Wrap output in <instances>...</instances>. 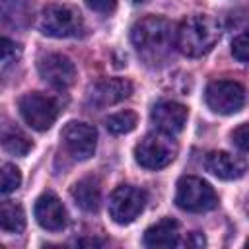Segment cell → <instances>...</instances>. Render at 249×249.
<instances>
[{"label":"cell","mask_w":249,"mask_h":249,"mask_svg":"<svg viewBox=\"0 0 249 249\" xmlns=\"http://www.w3.org/2000/svg\"><path fill=\"white\" fill-rule=\"evenodd\" d=\"M130 41L136 47L140 58L150 64H161L175 45V31L171 21L160 16H146L138 19L130 29Z\"/></svg>","instance_id":"6da1fadb"},{"label":"cell","mask_w":249,"mask_h":249,"mask_svg":"<svg viewBox=\"0 0 249 249\" xmlns=\"http://www.w3.org/2000/svg\"><path fill=\"white\" fill-rule=\"evenodd\" d=\"M220 39V23L212 16L195 14L183 19L175 31V47L185 56L196 58L214 49Z\"/></svg>","instance_id":"7a4b0ae2"},{"label":"cell","mask_w":249,"mask_h":249,"mask_svg":"<svg viewBox=\"0 0 249 249\" xmlns=\"http://www.w3.org/2000/svg\"><path fill=\"white\" fill-rule=\"evenodd\" d=\"M39 31L47 37H76L84 29V18L72 4H47L39 16Z\"/></svg>","instance_id":"3957f363"},{"label":"cell","mask_w":249,"mask_h":249,"mask_svg":"<svg viewBox=\"0 0 249 249\" xmlns=\"http://www.w3.org/2000/svg\"><path fill=\"white\" fill-rule=\"evenodd\" d=\"M177 142L171 134L165 132H150L146 134L134 148V160L144 169H163L177 156Z\"/></svg>","instance_id":"277c9868"},{"label":"cell","mask_w":249,"mask_h":249,"mask_svg":"<svg viewBox=\"0 0 249 249\" xmlns=\"http://www.w3.org/2000/svg\"><path fill=\"white\" fill-rule=\"evenodd\" d=\"M18 107H19L23 121L33 130H39V132L49 130L60 113L58 99L53 95L41 93V91H29V93L21 95L18 99Z\"/></svg>","instance_id":"5b68a950"},{"label":"cell","mask_w":249,"mask_h":249,"mask_svg":"<svg viewBox=\"0 0 249 249\" xmlns=\"http://www.w3.org/2000/svg\"><path fill=\"white\" fill-rule=\"evenodd\" d=\"M175 204L187 212H208L216 208L218 195L210 183L195 175H183L177 181Z\"/></svg>","instance_id":"8992f818"},{"label":"cell","mask_w":249,"mask_h":249,"mask_svg":"<svg viewBox=\"0 0 249 249\" xmlns=\"http://www.w3.org/2000/svg\"><path fill=\"white\" fill-rule=\"evenodd\" d=\"M206 105L218 115H233L245 105V88L233 80H214L204 91Z\"/></svg>","instance_id":"52a82bcc"},{"label":"cell","mask_w":249,"mask_h":249,"mask_svg":"<svg viewBox=\"0 0 249 249\" xmlns=\"http://www.w3.org/2000/svg\"><path fill=\"white\" fill-rule=\"evenodd\" d=\"M146 202L148 196L142 189L132 185H121L109 196V214L117 224H130L140 216Z\"/></svg>","instance_id":"ba28073f"},{"label":"cell","mask_w":249,"mask_h":249,"mask_svg":"<svg viewBox=\"0 0 249 249\" xmlns=\"http://www.w3.org/2000/svg\"><path fill=\"white\" fill-rule=\"evenodd\" d=\"M60 138H62L66 152L78 161L89 160L97 146V130L91 124L82 123V121H70L62 128Z\"/></svg>","instance_id":"9c48e42d"},{"label":"cell","mask_w":249,"mask_h":249,"mask_svg":"<svg viewBox=\"0 0 249 249\" xmlns=\"http://www.w3.org/2000/svg\"><path fill=\"white\" fill-rule=\"evenodd\" d=\"M39 76L56 89H66L76 82L74 62L60 53H47L37 60Z\"/></svg>","instance_id":"30bf717a"},{"label":"cell","mask_w":249,"mask_h":249,"mask_svg":"<svg viewBox=\"0 0 249 249\" xmlns=\"http://www.w3.org/2000/svg\"><path fill=\"white\" fill-rule=\"evenodd\" d=\"M33 214H35V220L39 222V226L49 230V231H60L68 224V212H66L64 204L51 191L43 193L35 200Z\"/></svg>","instance_id":"8fae6325"},{"label":"cell","mask_w":249,"mask_h":249,"mask_svg":"<svg viewBox=\"0 0 249 249\" xmlns=\"http://www.w3.org/2000/svg\"><path fill=\"white\" fill-rule=\"evenodd\" d=\"M150 117H152V123L156 124V128L160 132H165V134L173 136V134H177V132H181L185 128L189 111H187V107L183 103L161 99L152 107Z\"/></svg>","instance_id":"7c38bea8"},{"label":"cell","mask_w":249,"mask_h":249,"mask_svg":"<svg viewBox=\"0 0 249 249\" xmlns=\"http://www.w3.org/2000/svg\"><path fill=\"white\" fill-rule=\"evenodd\" d=\"M132 93V84L124 78H105L97 84H93L88 91V103L103 109L109 105H115L123 99H126Z\"/></svg>","instance_id":"4fadbf2b"},{"label":"cell","mask_w":249,"mask_h":249,"mask_svg":"<svg viewBox=\"0 0 249 249\" xmlns=\"http://www.w3.org/2000/svg\"><path fill=\"white\" fill-rule=\"evenodd\" d=\"M33 21L31 0H0V25L6 29H25Z\"/></svg>","instance_id":"5bb4252c"},{"label":"cell","mask_w":249,"mask_h":249,"mask_svg":"<svg viewBox=\"0 0 249 249\" xmlns=\"http://www.w3.org/2000/svg\"><path fill=\"white\" fill-rule=\"evenodd\" d=\"M206 169L218 179L231 181L245 173V161L228 152H210L206 156Z\"/></svg>","instance_id":"9a60e30c"},{"label":"cell","mask_w":249,"mask_h":249,"mask_svg":"<svg viewBox=\"0 0 249 249\" xmlns=\"http://www.w3.org/2000/svg\"><path fill=\"white\" fill-rule=\"evenodd\" d=\"M179 222L173 218H163L144 231L146 247H175L179 245Z\"/></svg>","instance_id":"2e32d148"},{"label":"cell","mask_w":249,"mask_h":249,"mask_svg":"<svg viewBox=\"0 0 249 249\" xmlns=\"http://www.w3.org/2000/svg\"><path fill=\"white\" fill-rule=\"evenodd\" d=\"M72 198L84 212H97L101 204V187L95 177H84L72 187Z\"/></svg>","instance_id":"e0dca14e"},{"label":"cell","mask_w":249,"mask_h":249,"mask_svg":"<svg viewBox=\"0 0 249 249\" xmlns=\"http://www.w3.org/2000/svg\"><path fill=\"white\" fill-rule=\"evenodd\" d=\"M0 146L14 156H25L33 148V142L16 124L6 123L0 124Z\"/></svg>","instance_id":"ac0fdd59"},{"label":"cell","mask_w":249,"mask_h":249,"mask_svg":"<svg viewBox=\"0 0 249 249\" xmlns=\"http://www.w3.org/2000/svg\"><path fill=\"white\" fill-rule=\"evenodd\" d=\"M25 228V212L16 200H0V230L19 233Z\"/></svg>","instance_id":"d6986e66"},{"label":"cell","mask_w":249,"mask_h":249,"mask_svg":"<svg viewBox=\"0 0 249 249\" xmlns=\"http://www.w3.org/2000/svg\"><path fill=\"white\" fill-rule=\"evenodd\" d=\"M136 123H138L136 113H132V111H119V113H113L105 121V126H107V130L111 134H128L130 130L136 128Z\"/></svg>","instance_id":"ffe728a7"},{"label":"cell","mask_w":249,"mask_h":249,"mask_svg":"<svg viewBox=\"0 0 249 249\" xmlns=\"http://www.w3.org/2000/svg\"><path fill=\"white\" fill-rule=\"evenodd\" d=\"M21 185V171L8 161H0V193H12Z\"/></svg>","instance_id":"44dd1931"},{"label":"cell","mask_w":249,"mask_h":249,"mask_svg":"<svg viewBox=\"0 0 249 249\" xmlns=\"http://www.w3.org/2000/svg\"><path fill=\"white\" fill-rule=\"evenodd\" d=\"M231 54L239 60V62H247V54H249V43H247V33H239L233 41H231Z\"/></svg>","instance_id":"7402d4cb"},{"label":"cell","mask_w":249,"mask_h":249,"mask_svg":"<svg viewBox=\"0 0 249 249\" xmlns=\"http://www.w3.org/2000/svg\"><path fill=\"white\" fill-rule=\"evenodd\" d=\"M231 138H233V144L241 150V152H247L249 148V130H247V124L241 123L233 132H231Z\"/></svg>","instance_id":"603a6c76"},{"label":"cell","mask_w":249,"mask_h":249,"mask_svg":"<svg viewBox=\"0 0 249 249\" xmlns=\"http://www.w3.org/2000/svg\"><path fill=\"white\" fill-rule=\"evenodd\" d=\"M86 6L97 14H113L117 8V0H84Z\"/></svg>","instance_id":"cb8c5ba5"},{"label":"cell","mask_w":249,"mask_h":249,"mask_svg":"<svg viewBox=\"0 0 249 249\" xmlns=\"http://www.w3.org/2000/svg\"><path fill=\"white\" fill-rule=\"evenodd\" d=\"M16 53V45L14 41H10L8 37H0V60L10 58Z\"/></svg>","instance_id":"d4e9b609"},{"label":"cell","mask_w":249,"mask_h":249,"mask_svg":"<svg viewBox=\"0 0 249 249\" xmlns=\"http://www.w3.org/2000/svg\"><path fill=\"white\" fill-rule=\"evenodd\" d=\"M206 241H204V235L202 233H198V231H193L191 235H189V239L185 241V245H191V247H202Z\"/></svg>","instance_id":"484cf974"},{"label":"cell","mask_w":249,"mask_h":249,"mask_svg":"<svg viewBox=\"0 0 249 249\" xmlns=\"http://www.w3.org/2000/svg\"><path fill=\"white\" fill-rule=\"evenodd\" d=\"M134 4H142V2H146V0H132Z\"/></svg>","instance_id":"4316f807"}]
</instances>
